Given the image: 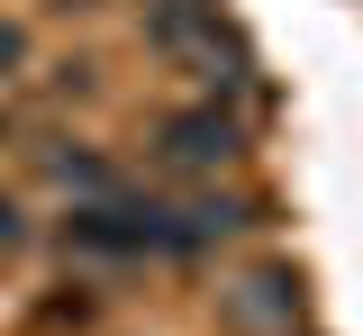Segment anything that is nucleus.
Returning a JSON list of instances; mask_svg holds the SVG:
<instances>
[{
	"mask_svg": "<svg viewBox=\"0 0 363 336\" xmlns=\"http://www.w3.org/2000/svg\"><path fill=\"white\" fill-rule=\"evenodd\" d=\"M0 245H18V209L9 200H0Z\"/></svg>",
	"mask_w": 363,
	"mask_h": 336,
	"instance_id": "nucleus-7",
	"label": "nucleus"
},
{
	"mask_svg": "<svg viewBox=\"0 0 363 336\" xmlns=\"http://www.w3.org/2000/svg\"><path fill=\"white\" fill-rule=\"evenodd\" d=\"M227 318L255 336H291V318H300V273L291 264H264V273H245V282L227 291Z\"/></svg>",
	"mask_w": 363,
	"mask_h": 336,
	"instance_id": "nucleus-3",
	"label": "nucleus"
},
{
	"mask_svg": "<svg viewBox=\"0 0 363 336\" xmlns=\"http://www.w3.org/2000/svg\"><path fill=\"white\" fill-rule=\"evenodd\" d=\"M145 9H164V18H218V0H145Z\"/></svg>",
	"mask_w": 363,
	"mask_h": 336,
	"instance_id": "nucleus-5",
	"label": "nucleus"
},
{
	"mask_svg": "<svg viewBox=\"0 0 363 336\" xmlns=\"http://www.w3.org/2000/svg\"><path fill=\"white\" fill-rule=\"evenodd\" d=\"M18 64H28V37H18V28L0 18V73H18Z\"/></svg>",
	"mask_w": 363,
	"mask_h": 336,
	"instance_id": "nucleus-6",
	"label": "nucleus"
},
{
	"mask_svg": "<svg viewBox=\"0 0 363 336\" xmlns=\"http://www.w3.org/2000/svg\"><path fill=\"white\" fill-rule=\"evenodd\" d=\"M155 164H173V173H227V164H245V128L227 118L218 100L173 109V118L155 128Z\"/></svg>",
	"mask_w": 363,
	"mask_h": 336,
	"instance_id": "nucleus-1",
	"label": "nucleus"
},
{
	"mask_svg": "<svg viewBox=\"0 0 363 336\" xmlns=\"http://www.w3.org/2000/svg\"><path fill=\"white\" fill-rule=\"evenodd\" d=\"M245 228V200H182V209H155V254H209Z\"/></svg>",
	"mask_w": 363,
	"mask_h": 336,
	"instance_id": "nucleus-2",
	"label": "nucleus"
},
{
	"mask_svg": "<svg viewBox=\"0 0 363 336\" xmlns=\"http://www.w3.org/2000/svg\"><path fill=\"white\" fill-rule=\"evenodd\" d=\"M45 173H55V191H73L82 209H100V200H118V191H128V182H118V164H109V155H82V145L45 155Z\"/></svg>",
	"mask_w": 363,
	"mask_h": 336,
	"instance_id": "nucleus-4",
	"label": "nucleus"
}]
</instances>
